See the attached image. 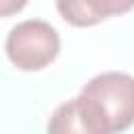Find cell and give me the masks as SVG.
I'll return each mask as SVG.
<instances>
[{"instance_id":"cell-1","label":"cell","mask_w":134,"mask_h":134,"mask_svg":"<svg viewBox=\"0 0 134 134\" xmlns=\"http://www.w3.org/2000/svg\"><path fill=\"white\" fill-rule=\"evenodd\" d=\"M88 134H115L134 124V77L124 71L94 75L75 96Z\"/></svg>"},{"instance_id":"cell-2","label":"cell","mask_w":134,"mask_h":134,"mask_svg":"<svg viewBox=\"0 0 134 134\" xmlns=\"http://www.w3.org/2000/svg\"><path fill=\"white\" fill-rule=\"evenodd\" d=\"M4 50L17 69L40 71L57 59L61 50V38L50 23L42 19H27L8 31Z\"/></svg>"},{"instance_id":"cell-3","label":"cell","mask_w":134,"mask_h":134,"mask_svg":"<svg viewBox=\"0 0 134 134\" xmlns=\"http://www.w3.org/2000/svg\"><path fill=\"white\" fill-rule=\"evenodd\" d=\"M134 8V0H57L59 15L73 27H92Z\"/></svg>"},{"instance_id":"cell-4","label":"cell","mask_w":134,"mask_h":134,"mask_svg":"<svg viewBox=\"0 0 134 134\" xmlns=\"http://www.w3.org/2000/svg\"><path fill=\"white\" fill-rule=\"evenodd\" d=\"M48 132H84L88 134V126L84 113L77 105V98H71L54 109L48 121Z\"/></svg>"},{"instance_id":"cell-5","label":"cell","mask_w":134,"mask_h":134,"mask_svg":"<svg viewBox=\"0 0 134 134\" xmlns=\"http://www.w3.org/2000/svg\"><path fill=\"white\" fill-rule=\"evenodd\" d=\"M27 0H0V17H10L17 15L25 8Z\"/></svg>"}]
</instances>
